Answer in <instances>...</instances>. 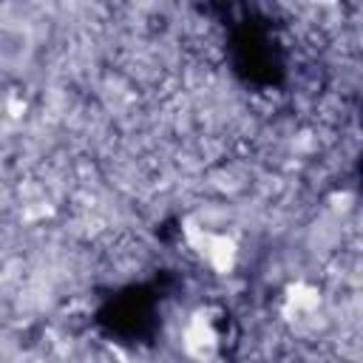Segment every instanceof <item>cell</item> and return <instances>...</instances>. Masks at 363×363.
<instances>
[{
	"label": "cell",
	"mask_w": 363,
	"mask_h": 363,
	"mask_svg": "<svg viewBox=\"0 0 363 363\" xmlns=\"http://www.w3.org/2000/svg\"><path fill=\"white\" fill-rule=\"evenodd\" d=\"M159 281L150 284H130L113 292L96 312V323L102 332L122 343H142L150 340L159 329V303H162Z\"/></svg>",
	"instance_id": "cell-1"
},
{
	"label": "cell",
	"mask_w": 363,
	"mask_h": 363,
	"mask_svg": "<svg viewBox=\"0 0 363 363\" xmlns=\"http://www.w3.org/2000/svg\"><path fill=\"white\" fill-rule=\"evenodd\" d=\"M272 31L261 23H238L230 34V51L235 74L255 85H275L284 74L281 54Z\"/></svg>",
	"instance_id": "cell-2"
}]
</instances>
